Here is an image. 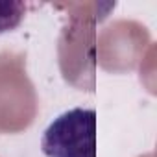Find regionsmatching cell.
<instances>
[{
	"instance_id": "obj_2",
	"label": "cell",
	"mask_w": 157,
	"mask_h": 157,
	"mask_svg": "<svg viewBox=\"0 0 157 157\" xmlns=\"http://www.w3.org/2000/svg\"><path fill=\"white\" fill-rule=\"evenodd\" d=\"M28 6L21 0H0V35L13 32L26 17Z\"/></svg>"
},
{
	"instance_id": "obj_1",
	"label": "cell",
	"mask_w": 157,
	"mask_h": 157,
	"mask_svg": "<svg viewBox=\"0 0 157 157\" xmlns=\"http://www.w3.org/2000/svg\"><path fill=\"white\" fill-rule=\"evenodd\" d=\"M46 157H96V111L72 107L57 115L43 131Z\"/></svg>"
}]
</instances>
